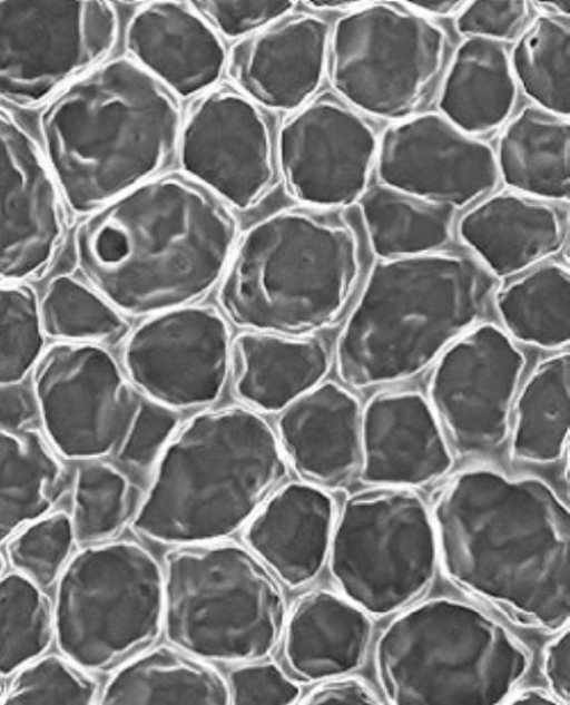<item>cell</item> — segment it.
Listing matches in <instances>:
<instances>
[{
    "label": "cell",
    "instance_id": "cell-52",
    "mask_svg": "<svg viewBox=\"0 0 570 705\" xmlns=\"http://www.w3.org/2000/svg\"><path fill=\"white\" fill-rule=\"evenodd\" d=\"M2 565H3V564H2L1 556H0V570L2 569Z\"/></svg>",
    "mask_w": 570,
    "mask_h": 705
},
{
    "label": "cell",
    "instance_id": "cell-31",
    "mask_svg": "<svg viewBox=\"0 0 570 705\" xmlns=\"http://www.w3.org/2000/svg\"><path fill=\"white\" fill-rule=\"evenodd\" d=\"M570 361L558 352L541 361L518 390L510 451L529 463H551L567 448L569 430Z\"/></svg>",
    "mask_w": 570,
    "mask_h": 705
},
{
    "label": "cell",
    "instance_id": "cell-48",
    "mask_svg": "<svg viewBox=\"0 0 570 705\" xmlns=\"http://www.w3.org/2000/svg\"><path fill=\"white\" fill-rule=\"evenodd\" d=\"M33 414V400L23 386L0 384V431L23 429Z\"/></svg>",
    "mask_w": 570,
    "mask_h": 705
},
{
    "label": "cell",
    "instance_id": "cell-25",
    "mask_svg": "<svg viewBox=\"0 0 570 705\" xmlns=\"http://www.w3.org/2000/svg\"><path fill=\"white\" fill-rule=\"evenodd\" d=\"M463 243L494 276H513L544 262L561 247L566 221L550 203L519 193H499L462 216Z\"/></svg>",
    "mask_w": 570,
    "mask_h": 705
},
{
    "label": "cell",
    "instance_id": "cell-39",
    "mask_svg": "<svg viewBox=\"0 0 570 705\" xmlns=\"http://www.w3.org/2000/svg\"><path fill=\"white\" fill-rule=\"evenodd\" d=\"M43 331L35 293L0 284V384L18 383L39 360Z\"/></svg>",
    "mask_w": 570,
    "mask_h": 705
},
{
    "label": "cell",
    "instance_id": "cell-30",
    "mask_svg": "<svg viewBox=\"0 0 570 705\" xmlns=\"http://www.w3.org/2000/svg\"><path fill=\"white\" fill-rule=\"evenodd\" d=\"M102 704L229 703L227 682L213 667L179 648L160 646L128 660L107 684Z\"/></svg>",
    "mask_w": 570,
    "mask_h": 705
},
{
    "label": "cell",
    "instance_id": "cell-22",
    "mask_svg": "<svg viewBox=\"0 0 570 705\" xmlns=\"http://www.w3.org/2000/svg\"><path fill=\"white\" fill-rule=\"evenodd\" d=\"M282 452L306 482L340 488L358 474L362 409L345 386L322 382L279 412Z\"/></svg>",
    "mask_w": 570,
    "mask_h": 705
},
{
    "label": "cell",
    "instance_id": "cell-10",
    "mask_svg": "<svg viewBox=\"0 0 570 705\" xmlns=\"http://www.w3.org/2000/svg\"><path fill=\"white\" fill-rule=\"evenodd\" d=\"M327 561L341 594L371 617L403 610L439 565L431 510L409 488L357 492L335 519Z\"/></svg>",
    "mask_w": 570,
    "mask_h": 705
},
{
    "label": "cell",
    "instance_id": "cell-45",
    "mask_svg": "<svg viewBox=\"0 0 570 705\" xmlns=\"http://www.w3.org/2000/svg\"><path fill=\"white\" fill-rule=\"evenodd\" d=\"M525 1H473L456 18L459 32L494 40H512L520 36L528 17Z\"/></svg>",
    "mask_w": 570,
    "mask_h": 705
},
{
    "label": "cell",
    "instance_id": "cell-2",
    "mask_svg": "<svg viewBox=\"0 0 570 705\" xmlns=\"http://www.w3.org/2000/svg\"><path fill=\"white\" fill-rule=\"evenodd\" d=\"M236 246L225 204L186 175L153 177L112 199L75 233L77 264L120 313L190 305L222 280Z\"/></svg>",
    "mask_w": 570,
    "mask_h": 705
},
{
    "label": "cell",
    "instance_id": "cell-27",
    "mask_svg": "<svg viewBox=\"0 0 570 705\" xmlns=\"http://www.w3.org/2000/svg\"><path fill=\"white\" fill-rule=\"evenodd\" d=\"M326 343L313 336L246 331L232 342L233 388L249 408L281 412L323 382Z\"/></svg>",
    "mask_w": 570,
    "mask_h": 705
},
{
    "label": "cell",
    "instance_id": "cell-34",
    "mask_svg": "<svg viewBox=\"0 0 570 705\" xmlns=\"http://www.w3.org/2000/svg\"><path fill=\"white\" fill-rule=\"evenodd\" d=\"M60 488V466L38 433L0 431V541L43 516Z\"/></svg>",
    "mask_w": 570,
    "mask_h": 705
},
{
    "label": "cell",
    "instance_id": "cell-42",
    "mask_svg": "<svg viewBox=\"0 0 570 705\" xmlns=\"http://www.w3.org/2000/svg\"><path fill=\"white\" fill-rule=\"evenodd\" d=\"M176 410L160 404L144 394L129 423L117 453L126 464L146 468L158 460L178 429Z\"/></svg>",
    "mask_w": 570,
    "mask_h": 705
},
{
    "label": "cell",
    "instance_id": "cell-19",
    "mask_svg": "<svg viewBox=\"0 0 570 705\" xmlns=\"http://www.w3.org/2000/svg\"><path fill=\"white\" fill-rule=\"evenodd\" d=\"M62 232L59 190L43 155L0 109V282L43 271Z\"/></svg>",
    "mask_w": 570,
    "mask_h": 705
},
{
    "label": "cell",
    "instance_id": "cell-17",
    "mask_svg": "<svg viewBox=\"0 0 570 705\" xmlns=\"http://www.w3.org/2000/svg\"><path fill=\"white\" fill-rule=\"evenodd\" d=\"M377 145L373 124L340 96L324 91L284 119L275 155L291 196L332 208L360 199Z\"/></svg>",
    "mask_w": 570,
    "mask_h": 705
},
{
    "label": "cell",
    "instance_id": "cell-15",
    "mask_svg": "<svg viewBox=\"0 0 570 705\" xmlns=\"http://www.w3.org/2000/svg\"><path fill=\"white\" fill-rule=\"evenodd\" d=\"M122 361L145 396L176 411L206 407L229 376L227 323L215 309L194 304L150 315L128 336Z\"/></svg>",
    "mask_w": 570,
    "mask_h": 705
},
{
    "label": "cell",
    "instance_id": "cell-5",
    "mask_svg": "<svg viewBox=\"0 0 570 705\" xmlns=\"http://www.w3.org/2000/svg\"><path fill=\"white\" fill-rule=\"evenodd\" d=\"M286 474L276 433L256 411H203L159 456L134 528L167 545L220 540L247 525Z\"/></svg>",
    "mask_w": 570,
    "mask_h": 705
},
{
    "label": "cell",
    "instance_id": "cell-43",
    "mask_svg": "<svg viewBox=\"0 0 570 705\" xmlns=\"http://www.w3.org/2000/svg\"><path fill=\"white\" fill-rule=\"evenodd\" d=\"M193 8L228 38L252 35L293 9V1H194Z\"/></svg>",
    "mask_w": 570,
    "mask_h": 705
},
{
    "label": "cell",
    "instance_id": "cell-44",
    "mask_svg": "<svg viewBox=\"0 0 570 705\" xmlns=\"http://www.w3.org/2000/svg\"><path fill=\"white\" fill-rule=\"evenodd\" d=\"M229 703L237 705L292 704L299 687L275 664L253 663L235 668L228 677Z\"/></svg>",
    "mask_w": 570,
    "mask_h": 705
},
{
    "label": "cell",
    "instance_id": "cell-40",
    "mask_svg": "<svg viewBox=\"0 0 570 705\" xmlns=\"http://www.w3.org/2000/svg\"><path fill=\"white\" fill-rule=\"evenodd\" d=\"M96 683L57 656L21 667L2 697L10 705H82L96 698Z\"/></svg>",
    "mask_w": 570,
    "mask_h": 705
},
{
    "label": "cell",
    "instance_id": "cell-53",
    "mask_svg": "<svg viewBox=\"0 0 570 705\" xmlns=\"http://www.w3.org/2000/svg\"><path fill=\"white\" fill-rule=\"evenodd\" d=\"M0 695H1V688H0Z\"/></svg>",
    "mask_w": 570,
    "mask_h": 705
},
{
    "label": "cell",
    "instance_id": "cell-3",
    "mask_svg": "<svg viewBox=\"0 0 570 705\" xmlns=\"http://www.w3.org/2000/svg\"><path fill=\"white\" fill-rule=\"evenodd\" d=\"M180 124L173 94L127 58L73 79L39 119L45 160L80 214L153 178L177 147Z\"/></svg>",
    "mask_w": 570,
    "mask_h": 705
},
{
    "label": "cell",
    "instance_id": "cell-1",
    "mask_svg": "<svg viewBox=\"0 0 570 705\" xmlns=\"http://www.w3.org/2000/svg\"><path fill=\"white\" fill-rule=\"evenodd\" d=\"M439 565L461 589L528 625L569 621V510L534 477L474 467L455 473L431 508Z\"/></svg>",
    "mask_w": 570,
    "mask_h": 705
},
{
    "label": "cell",
    "instance_id": "cell-18",
    "mask_svg": "<svg viewBox=\"0 0 570 705\" xmlns=\"http://www.w3.org/2000/svg\"><path fill=\"white\" fill-rule=\"evenodd\" d=\"M381 184L458 208L491 190L499 178L492 148L441 114L390 126L375 156Z\"/></svg>",
    "mask_w": 570,
    "mask_h": 705
},
{
    "label": "cell",
    "instance_id": "cell-41",
    "mask_svg": "<svg viewBox=\"0 0 570 705\" xmlns=\"http://www.w3.org/2000/svg\"><path fill=\"white\" fill-rule=\"evenodd\" d=\"M73 538L66 513L41 516L11 539L8 556L20 574L38 586H48L61 572Z\"/></svg>",
    "mask_w": 570,
    "mask_h": 705
},
{
    "label": "cell",
    "instance_id": "cell-11",
    "mask_svg": "<svg viewBox=\"0 0 570 705\" xmlns=\"http://www.w3.org/2000/svg\"><path fill=\"white\" fill-rule=\"evenodd\" d=\"M328 47L331 80L343 100L376 117L402 119L431 91L446 40L425 17L374 3L337 20Z\"/></svg>",
    "mask_w": 570,
    "mask_h": 705
},
{
    "label": "cell",
    "instance_id": "cell-32",
    "mask_svg": "<svg viewBox=\"0 0 570 705\" xmlns=\"http://www.w3.org/2000/svg\"><path fill=\"white\" fill-rule=\"evenodd\" d=\"M373 252L381 260L440 251L451 236L454 208L379 184L358 199Z\"/></svg>",
    "mask_w": 570,
    "mask_h": 705
},
{
    "label": "cell",
    "instance_id": "cell-8",
    "mask_svg": "<svg viewBox=\"0 0 570 705\" xmlns=\"http://www.w3.org/2000/svg\"><path fill=\"white\" fill-rule=\"evenodd\" d=\"M163 628L200 659L256 662L275 648L287 611L272 571L227 542L181 545L166 556Z\"/></svg>",
    "mask_w": 570,
    "mask_h": 705
},
{
    "label": "cell",
    "instance_id": "cell-6",
    "mask_svg": "<svg viewBox=\"0 0 570 705\" xmlns=\"http://www.w3.org/2000/svg\"><path fill=\"white\" fill-rule=\"evenodd\" d=\"M360 274L353 228L312 207L276 210L236 244L220 280L226 316L247 331L302 336L344 309Z\"/></svg>",
    "mask_w": 570,
    "mask_h": 705
},
{
    "label": "cell",
    "instance_id": "cell-49",
    "mask_svg": "<svg viewBox=\"0 0 570 705\" xmlns=\"http://www.w3.org/2000/svg\"><path fill=\"white\" fill-rule=\"evenodd\" d=\"M505 704H523V705H547L559 704L557 699L547 692L538 687H528L522 689H514L508 698Z\"/></svg>",
    "mask_w": 570,
    "mask_h": 705
},
{
    "label": "cell",
    "instance_id": "cell-38",
    "mask_svg": "<svg viewBox=\"0 0 570 705\" xmlns=\"http://www.w3.org/2000/svg\"><path fill=\"white\" fill-rule=\"evenodd\" d=\"M128 479L106 463L82 466L76 477L70 518L75 539L99 542L117 533L131 511Z\"/></svg>",
    "mask_w": 570,
    "mask_h": 705
},
{
    "label": "cell",
    "instance_id": "cell-23",
    "mask_svg": "<svg viewBox=\"0 0 570 705\" xmlns=\"http://www.w3.org/2000/svg\"><path fill=\"white\" fill-rule=\"evenodd\" d=\"M126 47L134 62L180 97L202 94L215 85L227 62L216 30L181 2L139 8L128 23Z\"/></svg>",
    "mask_w": 570,
    "mask_h": 705
},
{
    "label": "cell",
    "instance_id": "cell-24",
    "mask_svg": "<svg viewBox=\"0 0 570 705\" xmlns=\"http://www.w3.org/2000/svg\"><path fill=\"white\" fill-rule=\"evenodd\" d=\"M335 519L334 502L323 488L293 482L263 503L244 538L271 571L299 587L315 579L327 561Z\"/></svg>",
    "mask_w": 570,
    "mask_h": 705
},
{
    "label": "cell",
    "instance_id": "cell-33",
    "mask_svg": "<svg viewBox=\"0 0 570 705\" xmlns=\"http://www.w3.org/2000/svg\"><path fill=\"white\" fill-rule=\"evenodd\" d=\"M495 307L503 330L514 341L550 350L568 344L569 271L542 262L498 291Z\"/></svg>",
    "mask_w": 570,
    "mask_h": 705
},
{
    "label": "cell",
    "instance_id": "cell-21",
    "mask_svg": "<svg viewBox=\"0 0 570 705\" xmlns=\"http://www.w3.org/2000/svg\"><path fill=\"white\" fill-rule=\"evenodd\" d=\"M328 43L322 19L285 16L238 41L226 66L237 89L255 104L294 111L317 89Z\"/></svg>",
    "mask_w": 570,
    "mask_h": 705
},
{
    "label": "cell",
    "instance_id": "cell-29",
    "mask_svg": "<svg viewBox=\"0 0 570 705\" xmlns=\"http://www.w3.org/2000/svg\"><path fill=\"white\" fill-rule=\"evenodd\" d=\"M569 147L568 117L527 107L500 136L498 174L519 194L541 200H568Z\"/></svg>",
    "mask_w": 570,
    "mask_h": 705
},
{
    "label": "cell",
    "instance_id": "cell-16",
    "mask_svg": "<svg viewBox=\"0 0 570 705\" xmlns=\"http://www.w3.org/2000/svg\"><path fill=\"white\" fill-rule=\"evenodd\" d=\"M177 148L186 176L234 207L254 206L274 183L269 119L238 89L200 94L180 124Z\"/></svg>",
    "mask_w": 570,
    "mask_h": 705
},
{
    "label": "cell",
    "instance_id": "cell-14",
    "mask_svg": "<svg viewBox=\"0 0 570 705\" xmlns=\"http://www.w3.org/2000/svg\"><path fill=\"white\" fill-rule=\"evenodd\" d=\"M426 398L446 440L463 454L502 445L524 356L495 324H475L435 360Z\"/></svg>",
    "mask_w": 570,
    "mask_h": 705
},
{
    "label": "cell",
    "instance_id": "cell-4",
    "mask_svg": "<svg viewBox=\"0 0 570 705\" xmlns=\"http://www.w3.org/2000/svg\"><path fill=\"white\" fill-rule=\"evenodd\" d=\"M495 277L473 256L433 252L381 260L336 344V366L355 389L412 378L482 316Z\"/></svg>",
    "mask_w": 570,
    "mask_h": 705
},
{
    "label": "cell",
    "instance_id": "cell-47",
    "mask_svg": "<svg viewBox=\"0 0 570 705\" xmlns=\"http://www.w3.org/2000/svg\"><path fill=\"white\" fill-rule=\"evenodd\" d=\"M569 645V627L567 626L559 630L543 652V676L549 692L559 704L570 703Z\"/></svg>",
    "mask_w": 570,
    "mask_h": 705
},
{
    "label": "cell",
    "instance_id": "cell-50",
    "mask_svg": "<svg viewBox=\"0 0 570 705\" xmlns=\"http://www.w3.org/2000/svg\"><path fill=\"white\" fill-rule=\"evenodd\" d=\"M463 1H448V0H428V1H411L413 8L424 13H431L436 16H451L460 12L464 7Z\"/></svg>",
    "mask_w": 570,
    "mask_h": 705
},
{
    "label": "cell",
    "instance_id": "cell-37",
    "mask_svg": "<svg viewBox=\"0 0 570 705\" xmlns=\"http://www.w3.org/2000/svg\"><path fill=\"white\" fill-rule=\"evenodd\" d=\"M53 631L50 605L22 574L0 577V676L42 654Z\"/></svg>",
    "mask_w": 570,
    "mask_h": 705
},
{
    "label": "cell",
    "instance_id": "cell-46",
    "mask_svg": "<svg viewBox=\"0 0 570 705\" xmlns=\"http://www.w3.org/2000/svg\"><path fill=\"white\" fill-rule=\"evenodd\" d=\"M302 704L374 705L382 702L364 680L348 674L322 680L305 696Z\"/></svg>",
    "mask_w": 570,
    "mask_h": 705
},
{
    "label": "cell",
    "instance_id": "cell-36",
    "mask_svg": "<svg viewBox=\"0 0 570 705\" xmlns=\"http://www.w3.org/2000/svg\"><path fill=\"white\" fill-rule=\"evenodd\" d=\"M39 313L43 333L65 342H112L128 330L120 312L104 296L65 275L50 282Z\"/></svg>",
    "mask_w": 570,
    "mask_h": 705
},
{
    "label": "cell",
    "instance_id": "cell-9",
    "mask_svg": "<svg viewBox=\"0 0 570 705\" xmlns=\"http://www.w3.org/2000/svg\"><path fill=\"white\" fill-rule=\"evenodd\" d=\"M163 619L164 572L140 545H95L63 568L53 631L76 665L106 669L142 653L158 637Z\"/></svg>",
    "mask_w": 570,
    "mask_h": 705
},
{
    "label": "cell",
    "instance_id": "cell-28",
    "mask_svg": "<svg viewBox=\"0 0 570 705\" xmlns=\"http://www.w3.org/2000/svg\"><path fill=\"white\" fill-rule=\"evenodd\" d=\"M515 98L517 82L503 43L469 37L455 51L438 106L445 119L471 136L502 125Z\"/></svg>",
    "mask_w": 570,
    "mask_h": 705
},
{
    "label": "cell",
    "instance_id": "cell-12",
    "mask_svg": "<svg viewBox=\"0 0 570 705\" xmlns=\"http://www.w3.org/2000/svg\"><path fill=\"white\" fill-rule=\"evenodd\" d=\"M117 31L106 1L0 0V98L23 107L47 102L96 67Z\"/></svg>",
    "mask_w": 570,
    "mask_h": 705
},
{
    "label": "cell",
    "instance_id": "cell-20",
    "mask_svg": "<svg viewBox=\"0 0 570 705\" xmlns=\"http://www.w3.org/2000/svg\"><path fill=\"white\" fill-rule=\"evenodd\" d=\"M445 434L425 396L411 390L374 395L362 409L358 476L372 487L415 488L452 467Z\"/></svg>",
    "mask_w": 570,
    "mask_h": 705
},
{
    "label": "cell",
    "instance_id": "cell-35",
    "mask_svg": "<svg viewBox=\"0 0 570 705\" xmlns=\"http://www.w3.org/2000/svg\"><path fill=\"white\" fill-rule=\"evenodd\" d=\"M510 58L514 79L540 108L569 116L570 21L542 14L520 35Z\"/></svg>",
    "mask_w": 570,
    "mask_h": 705
},
{
    "label": "cell",
    "instance_id": "cell-7",
    "mask_svg": "<svg viewBox=\"0 0 570 705\" xmlns=\"http://www.w3.org/2000/svg\"><path fill=\"white\" fill-rule=\"evenodd\" d=\"M529 665L527 648L504 625L446 597L399 614L374 652L381 689L395 705L504 703Z\"/></svg>",
    "mask_w": 570,
    "mask_h": 705
},
{
    "label": "cell",
    "instance_id": "cell-26",
    "mask_svg": "<svg viewBox=\"0 0 570 705\" xmlns=\"http://www.w3.org/2000/svg\"><path fill=\"white\" fill-rule=\"evenodd\" d=\"M282 636L291 670L299 679L322 682L352 674L363 664L372 621L342 594L315 589L297 599Z\"/></svg>",
    "mask_w": 570,
    "mask_h": 705
},
{
    "label": "cell",
    "instance_id": "cell-13",
    "mask_svg": "<svg viewBox=\"0 0 570 705\" xmlns=\"http://www.w3.org/2000/svg\"><path fill=\"white\" fill-rule=\"evenodd\" d=\"M33 393L48 438L70 459L117 452L142 395L107 350L77 342L39 358Z\"/></svg>",
    "mask_w": 570,
    "mask_h": 705
},
{
    "label": "cell",
    "instance_id": "cell-51",
    "mask_svg": "<svg viewBox=\"0 0 570 705\" xmlns=\"http://www.w3.org/2000/svg\"><path fill=\"white\" fill-rule=\"evenodd\" d=\"M316 8H342L355 4L356 1H309L307 2Z\"/></svg>",
    "mask_w": 570,
    "mask_h": 705
}]
</instances>
